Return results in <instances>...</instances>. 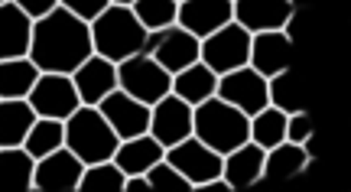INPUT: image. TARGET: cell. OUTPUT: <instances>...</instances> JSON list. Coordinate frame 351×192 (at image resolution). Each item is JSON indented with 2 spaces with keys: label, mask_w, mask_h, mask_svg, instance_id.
Returning a JSON list of instances; mask_svg holds the SVG:
<instances>
[{
  "label": "cell",
  "mask_w": 351,
  "mask_h": 192,
  "mask_svg": "<svg viewBox=\"0 0 351 192\" xmlns=\"http://www.w3.org/2000/svg\"><path fill=\"white\" fill-rule=\"evenodd\" d=\"M91 52L95 49H91V29H88V23L78 20L75 13H69L65 7H56L46 16L33 20L26 59L36 65L39 72L72 75Z\"/></svg>",
  "instance_id": "6da1fadb"
},
{
  "label": "cell",
  "mask_w": 351,
  "mask_h": 192,
  "mask_svg": "<svg viewBox=\"0 0 351 192\" xmlns=\"http://www.w3.org/2000/svg\"><path fill=\"white\" fill-rule=\"evenodd\" d=\"M192 137H199L205 147L225 156L244 141H251V117L241 115L234 104L221 101L218 95H212L192 108Z\"/></svg>",
  "instance_id": "7a4b0ae2"
},
{
  "label": "cell",
  "mask_w": 351,
  "mask_h": 192,
  "mask_svg": "<svg viewBox=\"0 0 351 192\" xmlns=\"http://www.w3.org/2000/svg\"><path fill=\"white\" fill-rule=\"evenodd\" d=\"M88 29H91V49L114 65L130 59V56H137V52H143L147 29L140 26V20L134 16L130 7L108 3V7L88 23Z\"/></svg>",
  "instance_id": "3957f363"
},
{
  "label": "cell",
  "mask_w": 351,
  "mask_h": 192,
  "mask_svg": "<svg viewBox=\"0 0 351 192\" xmlns=\"http://www.w3.org/2000/svg\"><path fill=\"white\" fill-rule=\"evenodd\" d=\"M121 137L111 130V124L101 117L95 104H78L72 115L65 117V147L82 160V163H101L111 160Z\"/></svg>",
  "instance_id": "277c9868"
},
{
  "label": "cell",
  "mask_w": 351,
  "mask_h": 192,
  "mask_svg": "<svg viewBox=\"0 0 351 192\" xmlns=\"http://www.w3.org/2000/svg\"><path fill=\"white\" fill-rule=\"evenodd\" d=\"M117 88L143 104H156L173 88V75L163 65H156L147 52H137L124 62H117Z\"/></svg>",
  "instance_id": "5b68a950"
},
{
  "label": "cell",
  "mask_w": 351,
  "mask_h": 192,
  "mask_svg": "<svg viewBox=\"0 0 351 192\" xmlns=\"http://www.w3.org/2000/svg\"><path fill=\"white\" fill-rule=\"evenodd\" d=\"M247 56H251V33L234 20L199 43V59L212 69L215 75H225V72H234L241 65H247Z\"/></svg>",
  "instance_id": "8992f818"
},
{
  "label": "cell",
  "mask_w": 351,
  "mask_h": 192,
  "mask_svg": "<svg viewBox=\"0 0 351 192\" xmlns=\"http://www.w3.org/2000/svg\"><path fill=\"white\" fill-rule=\"evenodd\" d=\"M199 43L192 33H186L182 26H163V29H153L143 39V52L150 56L156 65H163L169 75L182 72L186 65L199 62Z\"/></svg>",
  "instance_id": "52a82bcc"
},
{
  "label": "cell",
  "mask_w": 351,
  "mask_h": 192,
  "mask_svg": "<svg viewBox=\"0 0 351 192\" xmlns=\"http://www.w3.org/2000/svg\"><path fill=\"white\" fill-rule=\"evenodd\" d=\"M29 108L36 111V117H56V121H65V117L75 111L82 98H78L75 85H72V75H59V72H39L36 85L26 95Z\"/></svg>",
  "instance_id": "ba28073f"
},
{
  "label": "cell",
  "mask_w": 351,
  "mask_h": 192,
  "mask_svg": "<svg viewBox=\"0 0 351 192\" xmlns=\"http://www.w3.org/2000/svg\"><path fill=\"white\" fill-rule=\"evenodd\" d=\"M215 95L221 98V101L234 104L241 115L254 117L257 111L267 108V78L261 72H254L251 65H241L234 72H225V75H218V88Z\"/></svg>",
  "instance_id": "9c48e42d"
},
{
  "label": "cell",
  "mask_w": 351,
  "mask_h": 192,
  "mask_svg": "<svg viewBox=\"0 0 351 192\" xmlns=\"http://www.w3.org/2000/svg\"><path fill=\"white\" fill-rule=\"evenodd\" d=\"M95 108L101 111V117L111 124V130L121 141H130V137H140V134L150 130V104L130 98V95L121 88L108 91Z\"/></svg>",
  "instance_id": "30bf717a"
},
{
  "label": "cell",
  "mask_w": 351,
  "mask_h": 192,
  "mask_svg": "<svg viewBox=\"0 0 351 192\" xmlns=\"http://www.w3.org/2000/svg\"><path fill=\"white\" fill-rule=\"evenodd\" d=\"M163 160L166 163H173L192 186L221 176V154H215L212 147H205L199 137H186V141L166 147Z\"/></svg>",
  "instance_id": "8fae6325"
},
{
  "label": "cell",
  "mask_w": 351,
  "mask_h": 192,
  "mask_svg": "<svg viewBox=\"0 0 351 192\" xmlns=\"http://www.w3.org/2000/svg\"><path fill=\"white\" fill-rule=\"evenodd\" d=\"M85 163L69 147L39 156L33 163V189L36 192H75Z\"/></svg>",
  "instance_id": "7c38bea8"
},
{
  "label": "cell",
  "mask_w": 351,
  "mask_h": 192,
  "mask_svg": "<svg viewBox=\"0 0 351 192\" xmlns=\"http://www.w3.org/2000/svg\"><path fill=\"white\" fill-rule=\"evenodd\" d=\"M147 134L163 147H173V143L192 137V104L176 98L173 91L163 95L156 104H150V130Z\"/></svg>",
  "instance_id": "4fadbf2b"
},
{
  "label": "cell",
  "mask_w": 351,
  "mask_h": 192,
  "mask_svg": "<svg viewBox=\"0 0 351 192\" xmlns=\"http://www.w3.org/2000/svg\"><path fill=\"white\" fill-rule=\"evenodd\" d=\"M234 20L231 0H179L176 7V26H182L195 39L212 36L215 29Z\"/></svg>",
  "instance_id": "5bb4252c"
},
{
  "label": "cell",
  "mask_w": 351,
  "mask_h": 192,
  "mask_svg": "<svg viewBox=\"0 0 351 192\" xmlns=\"http://www.w3.org/2000/svg\"><path fill=\"white\" fill-rule=\"evenodd\" d=\"M293 46H296V43H293L283 29L254 33L247 65H251L254 72H261L263 78L276 75V72H287V69H293Z\"/></svg>",
  "instance_id": "9a60e30c"
},
{
  "label": "cell",
  "mask_w": 351,
  "mask_h": 192,
  "mask_svg": "<svg viewBox=\"0 0 351 192\" xmlns=\"http://www.w3.org/2000/svg\"><path fill=\"white\" fill-rule=\"evenodd\" d=\"M72 85H75L82 104H98L108 91L117 88V65L108 62L98 52H91L85 62L72 72Z\"/></svg>",
  "instance_id": "2e32d148"
},
{
  "label": "cell",
  "mask_w": 351,
  "mask_h": 192,
  "mask_svg": "<svg viewBox=\"0 0 351 192\" xmlns=\"http://www.w3.org/2000/svg\"><path fill=\"white\" fill-rule=\"evenodd\" d=\"M231 7H234V23L244 26L251 36L263 29H283L293 13L289 0H231Z\"/></svg>",
  "instance_id": "e0dca14e"
},
{
  "label": "cell",
  "mask_w": 351,
  "mask_h": 192,
  "mask_svg": "<svg viewBox=\"0 0 351 192\" xmlns=\"http://www.w3.org/2000/svg\"><path fill=\"white\" fill-rule=\"evenodd\" d=\"M263 147H257L254 141H244L241 147H234L231 154L221 156V176L234 189H247L254 182L263 180Z\"/></svg>",
  "instance_id": "ac0fdd59"
},
{
  "label": "cell",
  "mask_w": 351,
  "mask_h": 192,
  "mask_svg": "<svg viewBox=\"0 0 351 192\" xmlns=\"http://www.w3.org/2000/svg\"><path fill=\"white\" fill-rule=\"evenodd\" d=\"M29 33H33V20L13 0L0 3V62L26 56L29 52Z\"/></svg>",
  "instance_id": "d6986e66"
},
{
  "label": "cell",
  "mask_w": 351,
  "mask_h": 192,
  "mask_svg": "<svg viewBox=\"0 0 351 192\" xmlns=\"http://www.w3.org/2000/svg\"><path fill=\"white\" fill-rule=\"evenodd\" d=\"M166 154L163 143H156L150 134H140V137H130V141H121L117 150H114V163L124 169V176H140L147 173L153 163H160Z\"/></svg>",
  "instance_id": "ffe728a7"
},
{
  "label": "cell",
  "mask_w": 351,
  "mask_h": 192,
  "mask_svg": "<svg viewBox=\"0 0 351 192\" xmlns=\"http://www.w3.org/2000/svg\"><path fill=\"white\" fill-rule=\"evenodd\" d=\"M215 88H218V75H215L208 65L202 62H192V65H186L182 72H176L173 75V95L176 98H182L186 104H202L205 98H212L215 95Z\"/></svg>",
  "instance_id": "44dd1931"
},
{
  "label": "cell",
  "mask_w": 351,
  "mask_h": 192,
  "mask_svg": "<svg viewBox=\"0 0 351 192\" xmlns=\"http://www.w3.org/2000/svg\"><path fill=\"white\" fill-rule=\"evenodd\" d=\"M313 167V156L302 150V143H276L263 154V180H289V176H300Z\"/></svg>",
  "instance_id": "7402d4cb"
},
{
  "label": "cell",
  "mask_w": 351,
  "mask_h": 192,
  "mask_svg": "<svg viewBox=\"0 0 351 192\" xmlns=\"http://www.w3.org/2000/svg\"><path fill=\"white\" fill-rule=\"evenodd\" d=\"M33 121L36 111L26 98H0V147H20Z\"/></svg>",
  "instance_id": "603a6c76"
},
{
  "label": "cell",
  "mask_w": 351,
  "mask_h": 192,
  "mask_svg": "<svg viewBox=\"0 0 351 192\" xmlns=\"http://www.w3.org/2000/svg\"><path fill=\"white\" fill-rule=\"evenodd\" d=\"M33 163L23 147H0V192L33 189Z\"/></svg>",
  "instance_id": "cb8c5ba5"
},
{
  "label": "cell",
  "mask_w": 351,
  "mask_h": 192,
  "mask_svg": "<svg viewBox=\"0 0 351 192\" xmlns=\"http://www.w3.org/2000/svg\"><path fill=\"white\" fill-rule=\"evenodd\" d=\"M20 147H23L33 160L52 154V150H59V147H65V121H56V117H36L33 128L26 130V137H23Z\"/></svg>",
  "instance_id": "d4e9b609"
},
{
  "label": "cell",
  "mask_w": 351,
  "mask_h": 192,
  "mask_svg": "<svg viewBox=\"0 0 351 192\" xmlns=\"http://www.w3.org/2000/svg\"><path fill=\"white\" fill-rule=\"evenodd\" d=\"M39 69L26 56L20 59H3L0 62V98H26L36 85Z\"/></svg>",
  "instance_id": "484cf974"
},
{
  "label": "cell",
  "mask_w": 351,
  "mask_h": 192,
  "mask_svg": "<svg viewBox=\"0 0 351 192\" xmlns=\"http://www.w3.org/2000/svg\"><path fill=\"white\" fill-rule=\"evenodd\" d=\"M267 104H274L276 111H283V115L306 111V104H302V91H300V78H296L293 69L276 72V75L267 78Z\"/></svg>",
  "instance_id": "4316f807"
},
{
  "label": "cell",
  "mask_w": 351,
  "mask_h": 192,
  "mask_svg": "<svg viewBox=\"0 0 351 192\" xmlns=\"http://www.w3.org/2000/svg\"><path fill=\"white\" fill-rule=\"evenodd\" d=\"M124 169L114 160H101V163H88L82 169L75 192H124Z\"/></svg>",
  "instance_id": "83f0119b"
},
{
  "label": "cell",
  "mask_w": 351,
  "mask_h": 192,
  "mask_svg": "<svg viewBox=\"0 0 351 192\" xmlns=\"http://www.w3.org/2000/svg\"><path fill=\"white\" fill-rule=\"evenodd\" d=\"M251 141L263 150H270L276 143L287 141V115L283 111H276L274 104H267L263 111L251 117Z\"/></svg>",
  "instance_id": "f1b7e54d"
},
{
  "label": "cell",
  "mask_w": 351,
  "mask_h": 192,
  "mask_svg": "<svg viewBox=\"0 0 351 192\" xmlns=\"http://www.w3.org/2000/svg\"><path fill=\"white\" fill-rule=\"evenodd\" d=\"M176 0H134L130 10L134 16L140 20V26L153 33V29H163V26H173L176 23Z\"/></svg>",
  "instance_id": "f546056e"
},
{
  "label": "cell",
  "mask_w": 351,
  "mask_h": 192,
  "mask_svg": "<svg viewBox=\"0 0 351 192\" xmlns=\"http://www.w3.org/2000/svg\"><path fill=\"white\" fill-rule=\"evenodd\" d=\"M147 180H150V189L156 192H192V182L166 160H160V163H153L147 169Z\"/></svg>",
  "instance_id": "4dcf8cb0"
},
{
  "label": "cell",
  "mask_w": 351,
  "mask_h": 192,
  "mask_svg": "<svg viewBox=\"0 0 351 192\" xmlns=\"http://www.w3.org/2000/svg\"><path fill=\"white\" fill-rule=\"evenodd\" d=\"M306 137H313V117H309V111H293V115H287V141L302 143Z\"/></svg>",
  "instance_id": "1f68e13d"
},
{
  "label": "cell",
  "mask_w": 351,
  "mask_h": 192,
  "mask_svg": "<svg viewBox=\"0 0 351 192\" xmlns=\"http://www.w3.org/2000/svg\"><path fill=\"white\" fill-rule=\"evenodd\" d=\"M108 3H111V0H59V7H65L69 13H75L78 20H85V23H91Z\"/></svg>",
  "instance_id": "d6a6232c"
},
{
  "label": "cell",
  "mask_w": 351,
  "mask_h": 192,
  "mask_svg": "<svg viewBox=\"0 0 351 192\" xmlns=\"http://www.w3.org/2000/svg\"><path fill=\"white\" fill-rule=\"evenodd\" d=\"M20 10L29 16V20H39V16H46L49 10H56L59 7V0H13Z\"/></svg>",
  "instance_id": "836d02e7"
},
{
  "label": "cell",
  "mask_w": 351,
  "mask_h": 192,
  "mask_svg": "<svg viewBox=\"0 0 351 192\" xmlns=\"http://www.w3.org/2000/svg\"><path fill=\"white\" fill-rule=\"evenodd\" d=\"M124 192H153L150 189V180H147V173H140V176H127V180H124Z\"/></svg>",
  "instance_id": "e575fe53"
},
{
  "label": "cell",
  "mask_w": 351,
  "mask_h": 192,
  "mask_svg": "<svg viewBox=\"0 0 351 192\" xmlns=\"http://www.w3.org/2000/svg\"><path fill=\"white\" fill-rule=\"evenodd\" d=\"M111 3H121V7H130L134 0H111Z\"/></svg>",
  "instance_id": "d590c367"
},
{
  "label": "cell",
  "mask_w": 351,
  "mask_h": 192,
  "mask_svg": "<svg viewBox=\"0 0 351 192\" xmlns=\"http://www.w3.org/2000/svg\"><path fill=\"white\" fill-rule=\"evenodd\" d=\"M289 3H293V7H306V0H289Z\"/></svg>",
  "instance_id": "8d00e7d4"
},
{
  "label": "cell",
  "mask_w": 351,
  "mask_h": 192,
  "mask_svg": "<svg viewBox=\"0 0 351 192\" xmlns=\"http://www.w3.org/2000/svg\"><path fill=\"white\" fill-rule=\"evenodd\" d=\"M0 3H7V0H0Z\"/></svg>",
  "instance_id": "74e56055"
},
{
  "label": "cell",
  "mask_w": 351,
  "mask_h": 192,
  "mask_svg": "<svg viewBox=\"0 0 351 192\" xmlns=\"http://www.w3.org/2000/svg\"><path fill=\"white\" fill-rule=\"evenodd\" d=\"M176 3H179V0H176Z\"/></svg>",
  "instance_id": "f35d334b"
}]
</instances>
